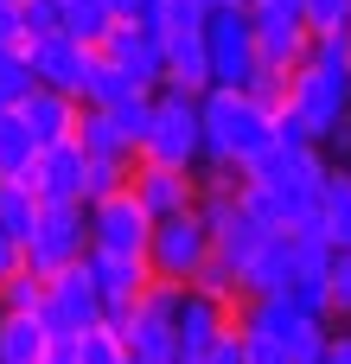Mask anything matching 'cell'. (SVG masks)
Segmentation results:
<instances>
[{
	"label": "cell",
	"mask_w": 351,
	"mask_h": 364,
	"mask_svg": "<svg viewBox=\"0 0 351 364\" xmlns=\"http://www.w3.org/2000/svg\"><path fill=\"white\" fill-rule=\"evenodd\" d=\"M198 134H205V160L217 166H249L256 154L275 147V109L249 90H224L211 83L198 96Z\"/></svg>",
	"instance_id": "obj_1"
},
{
	"label": "cell",
	"mask_w": 351,
	"mask_h": 364,
	"mask_svg": "<svg viewBox=\"0 0 351 364\" xmlns=\"http://www.w3.org/2000/svg\"><path fill=\"white\" fill-rule=\"evenodd\" d=\"M134 160H160V166H198L205 160V134H198V96L185 90H153V115L141 134Z\"/></svg>",
	"instance_id": "obj_2"
},
{
	"label": "cell",
	"mask_w": 351,
	"mask_h": 364,
	"mask_svg": "<svg viewBox=\"0 0 351 364\" xmlns=\"http://www.w3.org/2000/svg\"><path fill=\"white\" fill-rule=\"evenodd\" d=\"M147 275L153 282H173V288H185L205 262H211V230H205V218L198 211H173V218H153V230H147Z\"/></svg>",
	"instance_id": "obj_3"
},
{
	"label": "cell",
	"mask_w": 351,
	"mask_h": 364,
	"mask_svg": "<svg viewBox=\"0 0 351 364\" xmlns=\"http://www.w3.org/2000/svg\"><path fill=\"white\" fill-rule=\"evenodd\" d=\"M83 250H90L83 205H38V218H32L26 243H19V256H26V269L38 282L58 275V269H70V262H83Z\"/></svg>",
	"instance_id": "obj_4"
},
{
	"label": "cell",
	"mask_w": 351,
	"mask_h": 364,
	"mask_svg": "<svg viewBox=\"0 0 351 364\" xmlns=\"http://www.w3.org/2000/svg\"><path fill=\"white\" fill-rule=\"evenodd\" d=\"M205 64H211V83H224V90H249V77H256L249 6H217V13H205Z\"/></svg>",
	"instance_id": "obj_5"
},
{
	"label": "cell",
	"mask_w": 351,
	"mask_h": 364,
	"mask_svg": "<svg viewBox=\"0 0 351 364\" xmlns=\"http://www.w3.org/2000/svg\"><path fill=\"white\" fill-rule=\"evenodd\" d=\"M83 224H90V250H102V256H147V230H153V218L134 205L128 186L90 198V205H83Z\"/></svg>",
	"instance_id": "obj_6"
},
{
	"label": "cell",
	"mask_w": 351,
	"mask_h": 364,
	"mask_svg": "<svg viewBox=\"0 0 351 364\" xmlns=\"http://www.w3.org/2000/svg\"><path fill=\"white\" fill-rule=\"evenodd\" d=\"M249 32H256V64L262 70H294L307 58V26L301 0H249Z\"/></svg>",
	"instance_id": "obj_7"
},
{
	"label": "cell",
	"mask_w": 351,
	"mask_h": 364,
	"mask_svg": "<svg viewBox=\"0 0 351 364\" xmlns=\"http://www.w3.org/2000/svg\"><path fill=\"white\" fill-rule=\"evenodd\" d=\"M96 58H109L134 90H160V70H166V45L147 19H115L102 38H96Z\"/></svg>",
	"instance_id": "obj_8"
},
{
	"label": "cell",
	"mask_w": 351,
	"mask_h": 364,
	"mask_svg": "<svg viewBox=\"0 0 351 364\" xmlns=\"http://www.w3.org/2000/svg\"><path fill=\"white\" fill-rule=\"evenodd\" d=\"M83 269H90V288H96V307H102V326H128L134 301L147 294V262L141 256H102V250H83Z\"/></svg>",
	"instance_id": "obj_9"
},
{
	"label": "cell",
	"mask_w": 351,
	"mask_h": 364,
	"mask_svg": "<svg viewBox=\"0 0 351 364\" xmlns=\"http://www.w3.org/2000/svg\"><path fill=\"white\" fill-rule=\"evenodd\" d=\"M96 320H102V307H96V288H90L83 262L45 275V288H38V326L45 333H90Z\"/></svg>",
	"instance_id": "obj_10"
},
{
	"label": "cell",
	"mask_w": 351,
	"mask_h": 364,
	"mask_svg": "<svg viewBox=\"0 0 351 364\" xmlns=\"http://www.w3.org/2000/svg\"><path fill=\"white\" fill-rule=\"evenodd\" d=\"M230 326H237V307H224V301H211L198 288H179V307H173V352H179V364H198Z\"/></svg>",
	"instance_id": "obj_11"
},
{
	"label": "cell",
	"mask_w": 351,
	"mask_h": 364,
	"mask_svg": "<svg viewBox=\"0 0 351 364\" xmlns=\"http://www.w3.org/2000/svg\"><path fill=\"white\" fill-rule=\"evenodd\" d=\"M19 51H26V64H32V83L64 90V96H77V90H83V77H90V64H96V45H83V38H70V32L26 38Z\"/></svg>",
	"instance_id": "obj_12"
},
{
	"label": "cell",
	"mask_w": 351,
	"mask_h": 364,
	"mask_svg": "<svg viewBox=\"0 0 351 364\" xmlns=\"http://www.w3.org/2000/svg\"><path fill=\"white\" fill-rule=\"evenodd\" d=\"M128 192L147 218H173V211H192L198 198V166H160V160H134L128 166Z\"/></svg>",
	"instance_id": "obj_13"
},
{
	"label": "cell",
	"mask_w": 351,
	"mask_h": 364,
	"mask_svg": "<svg viewBox=\"0 0 351 364\" xmlns=\"http://www.w3.org/2000/svg\"><path fill=\"white\" fill-rule=\"evenodd\" d=\"M83 166H90V160H83L77 141H51V147L32 154L26 186H32L38 205H83Z\"/></svg>",
	"instance_id": "obj_14"
},
{
	"label": "cell",
	"mask_w": 351,
	"mask_h": 364,
	"mask_svg": "<svg viewBox=\"0 0 351 364\" xmlns=\"http://www.w3.org/2000/svg\"><path fill=\"white\" fill-rule=\"evenodd\" d=\"M294 269H301L294 230H269V237L256 243V256H249V262L237 269V288H243V301H256V294H288Z\"/></svg>",
	"instance_id": "obj_15"
},
{
	"label": "cell",
	"mask_w": 351,
	"mask_h": 364,
	"mask_svg": "<svg viewBox=\"0 0 351 364\" xmlns=\"http://www.w3.org/2000/svg\"><path fill=\"white\" fill-rule=\"evenodd\" d=\"M77 96H64V90H45V83H32L19 102H13V115L26 122V134L38 141V147H51V141H70L77 134Z\"/></svg>",
	"instance_id": "obj_16"
},
{
	"label": "cell",
	"mask_w": 351,
	"mask_h": 364,
	"mask_svg": "<svg viewBox=\"0 0 351 364\" xmlns=\"http://www.w3.org/2000/svg\"><path fill=\"white\" fill-rule=\"evenodd\" d=\"M160 45H166V70H160V90H185V96H205V90H211L205 32H173V38H160Z\"/></svg>",
	"instance_id": "obj_17"
},
{
	"label": "cell",
	"mask_w": 351,
	"mask_h": 364,
	"mask_svg": "<svg viewBox=\"0 0 351 364\" xmlns=\"http://www.w3.org/2000/svg\"><path fill=\"white\" fill-rule=\"evenodd\" d=\"M70 141L83 147V160H134V147H128V134L115 128L109 109H77V134Z\"/></svg>",
	"instance_id": "obj_18"
},
{
	"label": "cell",
	"mask_w": 351,
	"mask_h": 364,
	"mask_svg": "<svg viewBox=\"0 0 351 364\" xmlns=\"http://www.w3.org/2000/svg\"><path fill=\"white\" fill-rule=\"evenodd\" d=\"M313 218H320V230H326V243H333V250H351V173H345V166H333V173H326Z\"/></svg>",
	"instance_id": "obj_19"
},
{
	"label": "cell",
	"mask_w": 351,
	"mask_h": 364,
	"mask_svg": "<svg viewBox=\"0 0 351 364\" xmlns=\"http://www.w3.org/2000/svg\"><path fill=\"white\" fill-rule=\"evenodd\" d=\"M38 352H45L38 314H0V364H38Z\"/></svg>",
	"instance_id": "obj_20"
},
{
	"label": "cell",
	"mask_w": 351,
	"mask_h": 364,
	"mask_svg": "<svg viewBox=\"0 0 351 364\" xmlns=\"http://www.w3.org/2000/svg\"><path fill=\"white\" fill-rule=\"evenodd\" d=\"M32 154H38V141L26 134V122L13 109H0V179H26L32 173Z\"/></svg>",
	"instance_id": "obj_21"
},
{
	"label": "cell",
	"mask_w": 351,
	"mask_h": 364,
	"mask_svg": "<svg viewBox=\"0 0 351 364\" xmlns=\"http://www.w3.org/2000/svg\"><path fill=\"white\" fill-rule=\"evenodd\" d=\"M109 26H115V13H109L102 0H58V32H70V38L96 45Z\"/></svg>",
	"instance_id": "obj_22"
},
{
	"label": "cell",
	"mask_w": 351,
	"mask_h": 364,
	"mask_svg": "<svg viewBox=\"0 0 351 364\" xmlns=\"http://www.w3.org/2000/svg\"><path fill=\"white\" fill-rule=\"evenodd\" d=\"M205 13H211L205 0H147L141 19H147L160 38H173V32H205Z\"/></svg>",
	"instance_id": "obj_23"
},
{
	"label": "cell",
	"mask_w": 351,
	"mask_h": 364,
	"mask_svg": "<svg viewBox=\"0 0 351 364\" xmlns=\"http://www.w3.org/2000/svg\"><path fill=\"white\" fill-rule=\"evenodd\" d=\"M122 96H134V83H128L109 58H96V64H90V77H83V90H77V102H83V109H115Z\"/></svg>",
	"instance_id": "obj_24"
},
{
	"label": "cell",
	"mask_w": 351,
	"mask_h": 364,
	"mask_svg": "<svg viewBox=\"0 0 351 364\" xmlns=\"http://www.w3.org/2000/svg\"><path fill=\"white\" fill-rule=\"evenodd\" d=\"M32 218H38V198H32V186H26V179H0V230H6L13 243H26Z\"/></svg>",
	"instance_id": "obj_25"
},
{
	"label": "cell",
	"mask_w": 351,
	"mask_h": 364,
	"mask_svg": "<svg viewBox=\"0 0 351 364\" xmlns=\"http://www.w3.org/2000/svg\"><path fill=\"white\" fill-rule=\"evenodd\" d=\"M326 333H333V320L301 314V320L281 333V358H288V364H320V352H326Z\"/></svg>",
	"instance_id": "obj_26"
},
{
	"label": "cell",
	"mask_w": 351,
	"mask_h": 364,
	"mask_svg": "<svg viewBox=\"0 0 351 364\" xmlns=\"http://www.w3.org/2000/svg\"><path fill=\"white\" fill-rule=\"evenodd\" d=\"M77 364H128V346H122V333L115 326H90V333H77Z\"/></svg>",
	"instance_id": "obj_27"
},
{
	"label": "cell",
	"mask_w": 351,
	"mask_h": 364,
	"mask_svg": "<svg viewBox=\"0 0 351 364\" xmlns=\"http://www.w3.org/2000/svg\"><path fill=\"white\" fill-rule=\"evenodd\" d=\"M185 288H198V294H211V301H224V307H243L237 269H230V262H217V256H211V262H205V269H198V275H192Z\"/></svg>",
	"instance_id": "obj_28"
},
{
	"label": "cell",
	"mask_w": 351,
	"mask_h": 364,
	"mask_svg": "<svg viewBox=\"0 0 351 364\" xmlns=\"http://www.w3.org/2000/svg\"><path fill=\"white\" fill-rule=\"evenodd\" d=\"M109 115H115V128L128 134V147L141 154V134H147V115H153V90H134V96H122Z\"/></svg>",
	"instance_id": "obj_29"
},
{
	"label": "cell",
	"mask_w": 351,
	"mask_h": 364,
	"mask_svg": "<svg viewBox=\"0 0 351 364\" xmlns=\"http://www.w3.org/2000/svg\"><path fill=\"white\" fill-rule=\"evenodd\" d=\"M326 314L351 320V250H333V262H326Z\"/></svg>",
	"instance_id": "obj_30"
},
{
	"label": "cell",
	"mask_w": 351,
	"mask_h": 364,
	"mask_svg": "<svg viewBox=\"0 0 351 364\" xmlns=\"http://www.w3.org/2000/svg\"><path fill=\"white\" fill-rule=\"evenodd\" d=\"M38 275L32 269H13L6 282H0V314H38Z\"/></svg>",
	"instance_id": "obj_31"
},
{
	"label": "cell",
	"mask_w": 351,
	"mask_h": 364,
	"mask_svg": "<svg viewBox=\"0 0 351 364\" xmlns=\"http://www.w3.org/2000/svg\"><path fill=\"white\" fill-rule=\"evenodd\" d=\"M301 26L313 32H345L351 26V0H301Z\"/></svg>",
	"instance_id": "obj_32"
},
{
	"label": "cell",
	"mask_w": 351,
	"mask_h": 364,
	"mask_svg": "<svg viewBox=\"0 0 351 364\" xmlns=\"http://www.w3.org/2000/svg\"><path fill=\"white\" fill-rule=\"evenodd\" d=\"M26 90H32V64H26V51L13 45V51H0V109H13Z\"/></svg>",
	"instance_id": "obj_33"
},
{
	"label": "cell",
	"mask_w": 351,
	"mask_h": 364,
	"mask_svg": "<svg viewBox=\"0 0 351 364\" xmlns=\"http://www.w3.org/2000/svg\"><path fill=\"white\" fill-rule=\"evenodd\" d=\"M128 166H134V160H90V166H83V205L102 198V192H115V186H128Z\"/></svg>",
	"instance_id": "obj_34"
},
{
	"label": "cell",
	"mask_w": 351,
	"mask_h": 364,
	"mask_svg": "<svg viewBox=\"0 0 351 364\" xmlns=\"http://www.w3.org/2000/svg\"><path fill=\"white\" fill-rule=\"evenodd\" d=\"M13 6H19V45L58 32V0H13Z\"/></svg>",
	"instance_id": "obj_35"
},
{
	"label": "cell",
	"mask_w": 351,
	"mask_h": 364,
	"mask_svg": "<svg viewBox=\"0 0 351 364\" xmlns=\"http://www.w3.org/2000/svg\"><path fill=\"white\" fill-rule=\"evenodd\" d=\"M237 333H243V364H288L269 333H249V326H237Z\"/></svg>",
	"instance_id": "obj_36"
},
{
	"label": "cell",
	"mask_w": 351,
	"mask_h": 364,
	"mask_svg": "<svg viewBox=\"0 0 351 364\" xmlns=\"http://www.w3.org/2000/svg\"><path fill=\"white\" fill-rule=\"evenodd\" d=\"M38 364H77V333H45Z\"/></svg>",
	"instance_id": "obj_37"
},
{
	"label": "cell",
	"mask_w": 351,
	"mask_h": 364,
	"mask_svg": "<svg viewBox=\"0 0 351 364\" xmlns=\"http://www.w3.org/2000/svg\"><path fill=\"white\" fill-rule=\"evenodd\" d=\"M198 364H243V333L230 326V333H224V339H217V346H211Z\"/></svg>",
	"instance_id": "obj_38"
},
{
	"label": "cell",
	"mask_w": 351,
	"mask_h": 364,
	"mask_svg": "<svg viewBox=\"0 0 351 364\" xmlns=\"http://www.w3.org/2000/svg\"><path fill=\"white\" fill-rule=\"evenodd\" d=\"M320 364H351V326H345V333H339V326L326 333V352H320Z\"/></svg>",
	"instance_id": "obj_39"
},
{
	"label": "cell",
	"mask_w": 351,
	"mask_h": 364,
	"mask_svg": "<svg viewBox=\"0 0 351 364\" xmlns=\"http://www.w3.org/2000/svg\"><path fill=\"white\" fill-rule=\"evenodd\" d=\"M13 269H26V256H19V243H13V237L0 230V282H6Z\"/></svg>",
	"instance_id": "obj_40"
},
{
	"label": "cell",
	"mask_w": 351,
	"mask_h": 364,
	"mask_svg": "<svg viewBox=\"0 0 351 364\" xmlns=\"http://www.w3.org/2000/svg\"><path fill=\"white\" fill-rule=\"evenodd\" d=\"M102 6H109L115 19H141V13H147V0H102Z\"/></svg>",
	"instance_id": "obj_41"
},
{
	"label": "cell",
	"mask_w": 351,
	"mask_h": 364,
	"mask_svg": "<svg viewBox=\"0 0 351 364\" xmlns=\"http://www.w3.org/2000/svg\"><path fill=\"white\" fill-rule=\"evenodd\" d=\"M205 6H211V13H217V6H249V0H205Z\"/></svg>",
	"instance_id": "obj_42"
},
{
	"label": "cell",
	"mask_w": 351,
	"mask_h": 364,
	"mask_svg": "<svg viewBox=\"0 0 351 364\" xmlns=\"http://www.w3.org/2000/svg\"><path fill=\"white\" fill-rule=\"evenodd\" d=\"M345 173H351V160H345Z\"/></svg>",
	"instance_id": "obj_43"
}]
</instances>
